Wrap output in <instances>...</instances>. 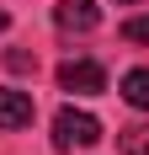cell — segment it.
I'll return each mask as SVG.
<instances>
[{
  "label": "cell",
  "instance_id": "1",
  "mask_svg": "<svg viewBox=\"0 0 149 155\" xmlns=\"http://www.w3.org/2000/svg\"><path fill=\"white\" fill-rule=\"evenodd\" d=\"M101 139V123L90 118V112H80V107H59L53 112V150H85V144H96Z\"/></svg>",
  "mask_w": 149,
  "mask_h": 155
},
{
  "label": "cell",
  "instance_id": "2",
  "mask_svg": "<svg viewBox=\"0 0 149 155\" xmlns=\"http://www.w3.org/2000/svg\"><path fill=\"white\" fill-rule=\"evenodd\" d=\"M59 86L74 91V96H96V91H106V70L96 59H64L59 64Z\"/></svg>",
  "mask_w": 149,
  "mask_h": 155
},
{
  "label": "cell",
  "instance_id": "3",
  "mask_svg": "<svg viewBox=\"0 0 149 155\" xmlns=\"http://www.w3.org/2000/svg\"><path fill=\"white\" fill-rule=\"evenodd\" d=\"M53 21H59V32H90L101 21V5L96 0H59L53 5Z\"/></svg>",
  "mask_w": 149,
  "mask_h": 155
},
{
  "label": "cell",
  "instance_id": "4",
  "mask_svg": "<svg viewBox=\"0 0 149 155\" xmlns=\"http://www.w3.org/2000/svg\"><path fill=\"white\" fill-rule=\"evenodd\" d=\"M32 123V96L16 86H0V128H27Z\"/></svg>",
  "mask_w": 149,
  "mask_h": 155
},
{
  "label": "cell",
  "instance_id": "5",
  "mask_svg": "<svg viewBox=\"0 0 149 155\" xmlns=\"http://www.w3.org/2000/svg\"><path fill=\"white\" fill-rule=\"evenodd\" d=\"M122 102L138 112H149V70H128L122 75Z\"/></svg>",
  "mask_w": 149,
  "mask_h": 155
},
{
  "label": "cell",
  "instance_id": "6",
  "mask_svg": "<svg viewBox=\"0 0 149 155\" xmlns=\"http://www.w3.org/2000/svg\"><path fill=\"white\" fill-rule=\"evenodd\" d=\"M117 144H122V155H149V128L144 123H138V128H122Z\"/></svg>",
  "mask_w": 149,
  "mask_h": 155
},
{
  "label": "cell",
  "instance_id": "7",
  "mask_svg": "<svg viewBox=\"0 0 149 155\" xmlns=\"http://www.w3.org/2000/svg\"><path fill=\"white\" fill-rule=\"evenodd\" d=\"M122 38L128 43H149V16H128L122 21Z\"/></svg>",
  "mask_w": 149,
  "mask_h": 155
},
{
  "label": "cell",
  "instance_id": "8",
  "mask_svg": "<svg viewBox=\"0 0 149 155\" xmlns=\"http://www.w3.org/2000/svg\"><path fill=\"white\" fill-rule=\"evenodd\" d=\"M5 27H11V16H5V11H0V32H5Z\"/></svg>",
  "mask_w": 149,
  "mask_h": 155
},
{
  "label": "cell",
  "instance_id": "9",
  "mask_svg": "<svg viewBox=\"0 0 149 155\" xmlns=\"http://www.w3.org/2000/svg\"><path fill=\"white\" fill-rule=\"evenodd\" d=\"M117 5H133V0H117Z\"/></svg>",
  "mask_w": 149,
  "mask_h": 155
}]
</instances>
